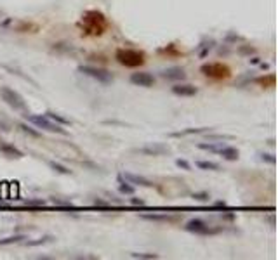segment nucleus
Segmentation results:
<instances>
[{"mask_svg": "<svg viewBox=\"0 0 278 260\" xmlns=\"http://www.w3.org/2000/svg\"><path fill=\"white\" fill-rule=\"evenodd\" d=\"M78 26L83 30V33L85 35H91V37H101V35L108 30V19H106V16L99 11H87L85 14L82 16Z\"/></svg>", "mask_w": 278, "mask_h": 260, "instance_id": "1", "label": "nucleus"}, {"mask_svg": "<svg viewBox=\"0 0 278 260\" xmlns=\"http://www.w3.org/2000/svg\"><path fill=\"white\" fill-rule=\"evenodd\" d=\"M115 59L118 61L125 68H139L146 63V56L143 51L138 49H117L115 52Z\"/></svg>", "mask_w": 278, "mask_h": 260, "instance_id": "2", "label": "nucleus"}, {"mask_svg": "<svg viewBox=\"0 0 278 260\" xmlns=\"http://www.w3.org/2000/svg\"><path fill=\"white\" fill-rule=\"evenodd\" d=\"M25 116H26V120H28L30 123H33L35 127H38V129L52 132V134H66L63 125H57V123L49 120L46 114H25Z\"/></svg>", "mask_w": 278, "mask_h": 260, "instance_id": "3", "label": "nucleus"}, {"mask_svg": "<svg viewBox=\"0 0 278 260\" xmlns=\"http://www.w3.org/2000/svg\"><path fill=\"white\" fill-rule=\"evenodd\" d=\"M200 73L205 75V77L209 78H214V80H224V78H228L231 72H229V68L226 64L223 63H205L200 66Z\"/></svg>", "mask_w": 278, "mask_h": 260, "instance_id": "4", "label": "nucleus"}, {"mask_svg": "<svg viewBox=\"0 0 278 260\" xmlns=\"http://www.w3.org/2000/svg\"><path fill=\"white\" fill-rule=\"evenodd\" d=\"M0 96H2V99L6 101L12 109H16V111L26 109V101L23 99V96L17 90L11 89V87H0Z\"/></svg>", "mask_w": 278, "mask_h": 260, "instance_id": "5", "label": "nucleus"}, {"mask_svg": "<svg viewBox=\"0 0 278 260\" xmlns=\"http://www.w3.org/2000/svg\"><path fill=\"white\" fill-rule=\"evenodd\" d=\"M78 72L85 77H91L94 80H98L99 83H104V85H110L113 83V75L108 72V69H101V68H96V66H78Z\"/></svg>", "mask_w": 278, "mask_h": 260, "instance_id": "6", "label": "nucleus"}, {"mask_svg": "<svg viewBox=\"0 0 278 260\" xmlns=\"http://www.w3.org/2000/svg\"><path fill=\"white\" fill-rule=\"evenodd\" d=\"M184 231L191 232V234H198V236H210V234H216L219 232V229H214L210 227L205 220L202 219H191L184 224Z\"/></svg>", "mask_w": 278, "mask_h": 260, "instance_id": "7", "label": "nucleus"}, {"mask_svg": "<svg viewBox=\"0 0 278 260\" xmlns=\"http://www.w3.org/2000/svg\"><path fill=\"white\" fill-rule=\"evenodd\" d=\"M136 153L139 155H146V156H164V155H170V148L167 144H160V143H149L146 146L136 149Z\"/></svg>", "mask_w": 278, "mask_h": 260, "instance_id": "8", "label": "nucleus"}, {"mask_svg": "<svg viewBox=\"0 0 278 260\" xmlns=\"http://www.w3.org/2000/svg\"><path fill=\"white\" fill-rule=\"evenodd\" d=\"M131 82L138 87H144V89H149V87L155 85V77L152 73L146 72H139V73H132L131 75Z\"/></svg>", "mask_w": 278, "mask_h": 260, "instance_id": "9", "label": "nucleus"}, {"mask_svg": "<svg viewBox=\"0 0 278 260\" xmlns=\"http://www.w3.org/2000/svg\"><path fill=\"white\" fill-rule=\"evenodd\" d=\"M160 77L164 78V80H170V82H183L186 80V72H184L183 68H179V66H172V68H167L164 72L160 73Z\"/></svg>", "mask_w": 278, "mask_h": 260, "instance_id": "10", "label": "nucleus"}, {"mask_svg": "<svg viewBox=\"0 0 278 260\" xmlns=\"http://www.w3.org/2000/svg\"><path fill=\"white\" fill-rule=\"evenodd\" d=\"M172 94L181 96V98H191V96L198 94V89L195 85H189V83H176L172 87Z\"/></svg>", "mask_w": 278, "mask_h": 260, "instance_id": "11", "label": "nucleus"}, {"mask_svg": "<svg viewBox=\"0 0 278 260\" xmlns=\"http://www.w3.org/2000/svg\"><path fill=\"white\" fill-rule=\"evenodd\" d=\"M122 177L125 179L127 182H131L132 186H141V187H152V186H153L152 180H148L146 177H143V175L131 174V172H123Z\"/></svg>", "mask_w": 278, "mask_h": 260, "instance_id": "12", "label": "nucleus"}, {"mask_svg": "<svg viewBox=\"0 0 278 260\" xmlns=\"http://www.w3.org/2000/svg\"><path fill=\"white\" fill-rule=\"evenodd\" d=\"M0 153L6 155L7 158H23L25 156L21 149H17L16 146H12V144L6 143V140H0Z\"/></svg>", "mask_w": 278, "mask_h": 260, "instance_id": "13", "label": "nucleus"}, {"mask_svg": "<svg viewBox=\"0 0 278 260\" xmlns=\"http://www.w3.org/2000/svg\"><path fill=\"white\" fill-rule=\"evenodd\" d=\"M218 155H221V156L224 158V160H228V161H237V160H238V156H240V153H238V149H237V148L226 146V144H223V148L219 149Z\"/></svg>", "mask_w": 278, "mask_h": 260, "instance_id": "14", "label": "nucleus"}, {"mask_svg": "<svg viewBox=\"0 0 278 260\" xmlns=\"http://www.w3.org/2000/svg\"><path fill=\"white\" fill-rule=\"evenodd\" d=\"M141 219H146V220H157V222H174L178 220V217L174 215H167V214H143Z\"/></svg>", "mask_w": 278, "mask_h": 260, "instance_id": "15", "label": "nucleus"}, {"mask_svg": "<svg viewBox=\"0 0 278 260\" xmlns=\"http://www.w3.org/2000/svg\"><path fill=\"white\" fill-rule=\"evenodd\" d=\"M117 180H118V191H120L122 195H134L136 187L132 186L131 182H127V180L123 179L122 175H118V177H117Z\"/></svg>", "mask_w": 278, "mask_h": 260, "instance_id": "16", "label": "nucleus"}, {"mask_svg": "<svg viewBox=\"0 0 278 260\" xmlns=\"http://www.w3.org/2000/svg\"><path fill=\"white\" fill-rule=\"evenodd\" d=\"M210 129L207 127H200V129H186V130H179V132H172L170 137H184V135H193V134H205Z\"/></svg>", "mask_w": 278, "mask_h": 260, "instance_id": "17", "label": "nucleus"}, {"mask_svg": "<svg viewBox=\"0 0 278 260\" xmlns=\"http://www.w3.org/2000/svg\"><path fill=\"white\" fill-rule=\"evenodd\" d=\"M46 116L49 118V120H52L54 123H57V125H72V122L68 120V118L61 116L59 113H54V111H47Z\"/></svg>", "mask_w": 278, "mask_h": 260, "instance_id": "18", "label": "nucleus"}, {"mask_svg": "<svg viewBox=\"0 0 278 260\" xmlns=\"http://www.w3.org/2000/svg\"><path fill=\"white\" fill-rule=\"evenodd\" d=\"M214 40H207V42H202L200 45L197 47V52H198V56L200 57H205L207 54H209L210 51H212V47H214Z\"/></svg>", "mask_w": 278, "mask_h": 260, "instance_id": "19", "label": "nucleus"}, {"mask_svg": "<svg viewBox=\"0 0 278 260\" xmlns=\"http://www.w3.org/2000/svg\"><path fill=\"white\" fill-rule=\"evenodd\" d=\"M197 167L198 169H202V170H214V172H218V170H221V167H219V163H216V161H197Z\"/></svg>", "mask_w": 278, "mask_h": 260, "instance_id": "20", "label": "nucleus"}, {"mask_svg": "<svg viewBox=\"0 0 278 260\" xmlns=\"http://www.w3.org/2000/svg\"><path fill=\"white\" fill-rule=\"evenodd\" d=\"M54 241V238L52 236H44V238H38V240L35 241H25L26 246H40V245H46V243H52Z\"/></svg>", "mask_w": 278, "mask_h": 260, "instance_id": "21", "label": "nucleus"}, {"mask_svg": "<svg viewBox=\"0 0 278 260\" xmlns=\"http://www.w3.org/2000/svg\"><path fill=\"white\" fill-rule=\"evenodd\" d=\"M198 148L205 149V151H210V153H219V149L223 148V143H218V144H214V143H209V144L200 143V144H198Z\"/></svg>", "mask_w": 278, "mask_h": 260, "instance_id": "22", "label": "nucleus"}, {"mask_svg": "<svg viewBox=\"0 0 278 260\" xmlns=\"http://www.w3.org/2000/svg\"><path fill=\"white\" fill-rule=\"evenodd\" d=\"M49 167L54 172H57V174H63V175H72V170H68L65 165H61V163L57 161H49Z\"/></svg>", "mask_w": 278, "mask_h": 260, "instance_id": "23", "label": "nucleus"}, {"mask_svg": "<svg viewBox=\"0 0 278 260\" xmlns=\"http://www.w3.org/2000/svg\"><path fill=\"white\" fill-rule=\"evenodd\" d=\"M23 240H26L25 234H16V236H9L0 240V245H12V243H21Z\"/></svg>", "mask_w": 278, "mask_h": 260, "instance_id": "24", "label": "nucleus"}, {"mask_svg": "<svg viewBox=\"0 0 278 260\" xmlns=\"http://www.w3.org/2000/svg\"><path fill=\"white\" fill-rule=\"evenodd\" d=\"M132 258H141V260H155L158 258V253H144V252H131Z\"/></svg>", "mask_w": 278, "mask_h": 260, "instance_id": "25", "label": "nucleus"}, {"mask_svg": "<svg viewBox=\"0 0 278 260\" xmlns=\"http://www.w3.org/2000/svg\"><path fill=\"white\" fill-rule=\"evenodd\" d=\"M17 127H19L23 134H28V135H32V137H40V132L35 130V129H32V127L26 125V123H19V125H17Z\"/></svg>", "mask_w": 278, "mask_h": 260, "instance_id": "26", "label": "nucleus"}, {"mask_svg": "<svg viewBox=\"0 0 278 260\" xmlns=\"http://www.w3.org/2000/svg\"><path fill=\"white\" fill-rule=\"evenodd\" d=\"M259 158H261L263 161H268V163H271V165H275V163H276V158H275V155H270V153H259Z\"/></svg>", "mask_w": 278, "mask_h": 260, "instance_id": "27", "label": "nucleus"}, {"mask_svg": "<svg viewBox=\"0 0 278 260\" xmlns=\"http://www.w3.org/2000/svg\"><path fill=\"white\" fill-rule=\"evenodd\" d=\"M191 198L197 201H209V193H193Z\"/></svg>", "mask_w": 278, "mask_h": 260, "instance_id": "28", "label": "nucleus"}, {"mask_svg": "<svg viewBox=\"0 0 278 260\" xmlns=\"http://www.w3.org/2000/svg\"><path fill=\"white\" fill-rule=\"evenodd\" d=\"M52 203H54V205H57V206H68V208H73V203H72V201L56 200V198H52Z\"/></svg>", "mask_w": 278, "mask_h": 260, "instance_id": "29", "label": "nucleus"}, {"mask_svg": "<svg viewBox=\"0 0 278 260\" xmlns=\"http://www.w3.org/2000/svg\"><path fill=\"white\" fill-rule=\"evenodd\" d=\"M176 165L179 167V169H183V170H191V165H189V163L186 161V160H176Z\"/></svg>", "mask_w": 278, "mask_h": 260, "instance_id": "30", "label": "nucleus"}, {"mask_svg": "<svg viewBox=\"0 0 278 260\" xmlns=\"http://www.w3.org/2000/svg\"><path fill=\"white\" fill-rule=\"evenodd\" d=\"M259 83H263V85H266V83H270V85L273 87V83H275V75H270L268 78H259L258 80Z\"/></svg>", "mask_w": 278, "mask_h": 260, "instance_id": "31", "label": "nucleus"}, {"mask_svg": "<svg viewBox=\"0 0 278 260\" xmlns=\"http://www.w3.org/2000/svg\"><path fill=\"white\" fill-rule=\"evenodd\" d=\"M233 139V135H209V140H229Z\"/></svg>", "mask_w": 278, "mask_h": 260, "instance_id": "32", "label": "nucleus"}, {"mask_svg": "<svg viewBox=\"0 0 278 260\" xmlns=\"http://www.w3.org/2000/svg\"><path fill=\"white\" fill-rule=\"evenodd\" d=\"M26 203H28V205H38V206H44V205H46V201H44V200H28Z\"/></svg>", "mask_w": 278, "mask_h": 260, "instance_id": "33", "label": "nucleus"}, {"mask_svg": "<svg viewBox=\"0 0 278 260\" xmlns=\"http://www.w3.org/2000/svg\"><path fill=\"white\" fill-rule=\"evenodd\" d=\"M131 203L132 205H136V206H144V200H139V198H132V200H131Z\"/></svg>", "mask_w": 278, "mask_h": 260, "instance_id": "34", "label": "nucleus"}, {"mask_svg": "<svg viewBox=\"0 0 278 260\" xmlns=\"http://www.w3.org/2000/svg\"><path fill=\"white\" fill-rule=\"evenodd\" d=\"M240 52H242V54H252L254 49H252V47H242Z\"/></svg>", "mask_w": 278, "mask_h": 260, "instance_id": "35", "label": "nucleus"}, {"mask_svg": "<svg viewBox=\"0 0 278 260\" xmlns=\"http://www.w3.org/2000/svg\"><path fill=\"white\" fill-rule=\"evenodd\" d=\"M214 206H216V208H226L228 203H226V201H216Z\"/></svg>", "mask_w": 278, "mask_h": 260, "instance_id": "36", "label": "nucleus"}, {"mask_svg": "<svg viewBox=\"0 0 278 260\" xmlns=\"http://www.w3.org/2000/svg\"><path fill=\"white\" fill-rule=\"evenodd\" d=\"M250 61H252L254 64H258V63H259V57H252V59H250Z\"/></svg>", "mask_w": 278, "mask_h": 260, "instance_id": "37", "label": "nucleus"}]
</instances>
